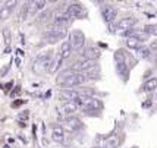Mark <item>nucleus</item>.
Here are the masks:
<instances>
[{
	"label": "nucleus",
	"mask_w": 157,
	"mask_h": 148,
	"mask_svg": "<svg viewBox=\"0 0 157 148\" xmlns=\"http://www.w3.org/2000/svg\"><path fill=\"white\" fill-rule=\"evenodd\" d=\"M52 62H53V56H52V51H46V54L43 56H38L37 60L34 62L33 65V70L34 74L41 75V74H46L50 70V66H52Z\"/></svg>",
	"instance_id": "obj_1"
},
{
	"label": "nucleus",
	"mask_w": 157,
	"mask_h": 148,
	"mask_svg": "<svg viewBox=\"0 0 157 148\" xmlns=\"http://www.w3.org/2000/svg\"><path fill=\"white\" fill-rule=\"evenodd\" d=\"M68 34V28H62V27H50L44 32V41L48 44H56L57 41H62Z\"/></svg>",
	"instance_id": "obj_2"
},
{
	"label": "nucleus",
	"mask_w": 157,
	"mask_h": 148,
	"mask_svg": "<svg viewBox=\"0 0 157 148\" xmlns=\"http://www.w3.org/2000/svg\"><path fill=\"white\" fill-rule=\"evenodd\" d=\"M78 103V106L82 108V110H85L87 113L88 112H96L98 108L103 107L101 101L94 98V97H87V95H79V98L76 100Z\"/></svg>",
	"instance_id": "obj_3"
},
{
	"label": "nucleus",
	"mask_w": 157,
	"mask_h": 148,
	"mask_svg": "<svg viewBox=\"0 0 157 148\" xmlns=\"http://www.w3.org/2000/svg\"><path fill=\"white\" fill-rule=\"evenodd\" d=\"M69 43H71L72 50H76V51L82 50L84 44H85V35H84V32L79 31V29H74L72 32L69 34Z\"/></svg>",
	"instance_id": "obj_4"
},
{
	"label": "nucleus",
	"mask_w": 157,
	"mask_h": 148,
	"mask_svg": "<svg viewBox=\"0 0 157 148\" xmlns=\"http://www.w3.org/2000/svg\"><path fill=\"white\" fill-rule=\"evenodd\" d=\"M66 12L69 13L71 18H78V19H84V18H87V9L82 6L81 3H71L68 7H66Z\"/></svg>",
	"instance_id": "obj_5"
},
{
	"label": "nucleus",
	"mask_w": 157,
	"mask_h": 148,
	"mask_svg": "<svg viewBox=\"0 0 157 148\" xmlns=\"http://www.w3.org/2000/svg\"><path fill=\"white\" fill-rule=\"evenodd\" d=\"M85 81H87L85 74H74L72 76H69L60 87H63V89H72L74 87H78V85L84 84Z\"/></svg>",
	"instance_id": "obj_6"
},
{
	"label": "nucleus",
	"mask_w": 157,
	"mask_h": 148,
	"mask_svg": "<svg viewBox=\"0 0 157 148\" xmlns=\"http://www.w3.org/2000/svg\"><path fill=\"white\" fill-rule=\"evenodd\" d=\"M63 131H68V132H76L82 128V122L81 119H78L75 116H71V117H65L63 120Z\"/></svg>",
	"instance_id": "obj_7"
},
{
	"label": "nucleus",
	"mask_w": 157,
	"mask_h": 148,
	"mask_svg": "<svg viewBox=\"0 0 157 148\" xmlns=\"http://www.w3.org/2000/svg\"><path fill=\"white\" fill-rule=\"evenodd\" d=\"M59 98L63 100L65 103H72L79 98V91L75 89H60L59 91Z\"/></svg>",
	"instance_id": "obj_8"
},
{
	"label": "nucleus",
	"mask_w": 157,
	"mask_h": 148,
	"mask_svg": "<svg viewBox=\"0 0 157 148\" xmlns=\"http://www.w3.org/2000/svg\"><path fill=\"white\" fill-rule=\"evenodd\" d=\"M101 15H103L104 22L110 24V22H113L115 18L117 16V10L113 6H110V5H104V6H101Z\"/></svg>",
	"instance_id": "obj_9"
},
{
	"label": "nucleus",
	"mask_w": 157,
	"mask_h": 148,
	"mask_svg": "<svg viewBox=\"0 0 157 148\" xmlns=\"http://www.w3.org/2000/svg\"><path fill=\"white\" fill-rule=\"evenodd\" d=\"M82 56H84L85 60L97 62V59H100V56H101V51L97 47H87L82 51Z\"/></svg>",
	"instance_id": "obj_10"
},
{
	"label": "nucleus",
	"mask_w": 157,
	"mask_h": 148,
	"mask_svg": "<svg viewBox=\"0 0 157 148\" xmlns=\"http://www.w3.org/2000/svg\"><path fill=\"white\" fill-rule=\"evenodd\" d=\"M78 108H79V106H78V103H76V101H72V103H65V104L60 107V113L62 115H65L66 117H71L74 113L78 112Z\"/></svg>",
	"instance_id": "obj_11"
},
{
	"label": "nucleus",
	"mask_w": 157,
	"mask_h": 148,
	"mask_svg": "<svg viewBox=\"0 0 157 148\" xmlns=\"http://www.w3.org/2000/svg\"><path fill=\"white\" fill-rule=\"evenodd\" d=\"M137 25V19L132 18V16H128V18H122L121 21H117L116 27L119 29H132V27Z\"/></svg>",
	"instance_id": "obj_12"
},
{
	"label": "nucleus",
	"mask_w": 157,
	"mask_h": 148,
	"mask_svg": "<svg viewBox=\"0 0 157 148\" xmlns=\"http://www.w3.org/2000/svg\"><path fill=\"white\" fill-rule=\"evenodd\" d=\"M119 144H121V138H119V135L112 134V135H109L107 138H104V144H103V147L104 148H117L119 147Z\"/></svg>",
	"instance_id": "obj_13"
},
{
	"label": "nucleus",
	"mask_w": 157,
	"mask_h": 148,
	"mask_svg": "<svg viewBox=\"0 0 157 148\" xmlns=\"http://www.w3.org/2000/svg\"><path fill=\"white\" fill-rule=\"evenodd\" d=\"M72 54V47H71V43L69 41H63L60 46V50H59V56H60L63 60H66L71 57Z\"/></svg>",
	"instance_id": "obj_14"
},
{
	"label": "nucleus",
	"mask_w": 157,
	"mask_h": 148,
	"mask_svg": "<svg viewBox=\"0 0 157 148\" xmlns=\"http://www.w3.org/2000/svg\"><path fill=\"white\" fill-rule=\"evenodd\" d=\"M52 139L55 142H63V139H65V131H63V128L62 126H55V128L52 129Z\"/></svg>",
	"instance_id": "obj_15"
},
{
	"label": "nucleus",
	"mask_w": 157,
	"mask_h": 148,
	"mask_svg": "<svg viewBox=\"0 0 157 148\" xmlns=\"http://www.w3.org/2000/svg\"><path fill=\"white\" fill-rule=\"evenodd\" d=\"M74 74H75V72H74V70H72L71 67H69V69H65V70H62L60 74L57 75V78H56V82H57V85H62L63 82L68 79L69 76H72Z\"/></svg>",
	"instance_id": "obj_16"
},
{
	"label": "nucleus",
	"mask_w": 157,
	"mask_h": 148,
	"mask_svg": "<svg viewBox=\"0 0 157 148\" xmlns=\"http://www.w3.org/2000/svg\"><path fill=\"white\" fill-rule=\"evenodd\" d=\"M126 47L128 48H132V50H140V48L143 47V43L135 38V37H128L126 38Z\"/></svg>",
	"instance_id": "obj_17"
},
{
	"label": "nucleus",
	"mask_w": 157,
	"mask_h": 148,
	"mask_svg": "<svg viewBox=\"0 0 157 148\" xmlns=\"http://www.w3.org/2000/svg\"><path fill=\"white\" fill-rule=\"evenodd\" d=\"M144 91L145 93H151V91H154L157 88V78H150V79H147V82L144 84Z\"/></svg>",
	"instance_id": "obj_18"
},
{
	"label": "nucleus",
	"mask_w": 157,
	"mask_h": 148,
	"mask_svg": "<svg viewBox=\"0 0 157 148\" xmlns=\"http://www.w3.org/2000/svg\"><path fill=\"white\" fill-rule=\"evenodd\" d=\"M62 63H63V59L57 54V56L55 57V60L52 62V66H50V70H48V72H56V70L62 66Z\"/></svg>",
	"instance_id": "obj_19"
},
{
	"label": "nucleus",
	"mask_w": 157,
	"mask_h": 148,
	"mask_svg": "<svg viewBox=\"0 0 157 148\" xmlns=\"http://www.w3.org/2000/svg\"><path fill=\"white\" fill-rule=\"evenodd\" d=\"M10 13H12V9L7 6H2L0 7V19L6 21L10 18Z\"/></svg>",
	"instance_id": "obj_20"
},
{
	"label": "nucleus",
	"mask_w": 157,
	"mask_h": 148,
	"mask_svg": "<svg viewBox=\"0 0 157 148\" xmlns=\"http://www.w3.org/2000/svg\"><path fill=\"white\" fill-rule=\"evenodd\" d=\"M27 9H28V15H35L38 12V6H37V2H28L27 3Z\"/></svg>",
	"instance_id": "obj_21"
},
{
	"label": "nucleus",
	"mask_w": 157,
	"mask_h": 148,
	"mask_svg": "<svg viewBox=\"0 0 157 148\" xmlns=\"http://www.w3.org/2000/svg\"><path fill=\"white\" fill-rule=\"evenodd\" d=\"M144 32H147L148 35L157 37V25H145L144 27Z\"/></svg>",
	"instance_id": "obj_22"
},
{
	"label": "nucleus",
	"mask_w": 157,
	"mask_h": 148,
	"mask_svg": "<svg viewBox=\"0 0 157 148\" xmlns=\"http://www.w3.org/2000/svg\"><path fill=\"white\" fill-rule=\"evenodd\" d=\"M138 53H140V57H141V59H147L151 53V48L150 47H141L138 50Z\"/></svg>",
	"instance_id": "obj_23"
},
{
	"label": "nucleus",
	"mask_w": 157,
	"mask_h": 148,
	"mask_svg": "<svg viewBox=\"0 0 157 148\" xmlns=\"http://www.w3.org/2000/svg\"><path fill=\"white\" fill-rule=\"evenodd\" d=\"M3 37H5V43H10V31H9V28H5L3 29Z\"/></svg>",
	"instance_id": "obj_24"
},
{
	"label": "nucleus",
	"mask_w": 157,
	"mask_h": 148,
	"mask_svg": "<svg viewBox=\"0 0 157 148\" xmlns=\"http://www.w3.org/2000/svg\"><path fill=\"white\" fill-rule=\"evenodd\" d=\"M9 69H10V66H9V65H7V66H5V67H2V69H0V78H2V76H5V74H7V72H9Z\"/></svg>",
	"instance_id": "obj_25"
},
{
	"label": "nucleus",
	"mask_w": 157,
	"mask_h": 148,
	"mask_svg": "<svg viewBox=\"0 0 157 148\" xmlns=\"http://www.w3.org/2000/svg\"><path fill=\"white\" fill-rule=\"evenodd\" d=\"M48 15H50V12H48V10H47V12H44L43 15H40V21H46Z\"/></svg>",
	"instance_id": "obj_26"
},
{
	"label": "nucleus",
	"mask_w": 157,
	"mask_h": 148,
	"mask_svg": "<svg viewBox=\"0 0 157 148\" xmlns=\"http://www.w3.org/2000/svg\"><path fill=\"white\" fill-rule=\"evenodd\" d=\"M91 148H104V147H91Z\"/></svg>",
	"instance_id": "obj_27"
},
{
	"label": "nucleus",
	"mask_w": 157,
	"mask_h": 148,
	"mask_svg": "<svg viewBox=\"0 0 157 148\" xmlns=\"http://www.w3.org/2000/svg\"><path fill=\"white\" fill-rule=\"evenodd\" d=\"M156 98H157V95H156Z\"/></svg>",
	"instance_id": "obj_28"
}]
</instances>
